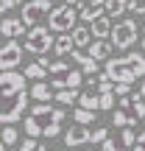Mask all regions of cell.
I'll list each match as a JSON object with an SVG mask.
<instances>
[{"label":"cell","mask_w":145,"mask_h":151,"mask_svg":"<svg viewBox=\"0 0 145 151\" xmlns=\"http://www.w3.org/2000/svg\"><path fill=\"white\" fill-rule=\"evenodd\" d=\"M28 98H31V92H17V95H9L3 98V109H0V120H3V126H14L17 120L25 115L28 109Z\"/></svg>","instance_id":"4"},{"label":"cell","mask_w":145,"mask_h":151,"mask_svg":"<svg viewBox=\"0 0 145 151\" xmlns=\"http://www.w3.org/2000/svg\"><path fill=\"white\" fill-rule=\"evenodd\" d=\"M73 62L78 65V70H84V73H95V76H101V70H98V62L92 59L89 53H84V50H73Z\"/></svg>","instance_id":"16"},{"label":"cell","mask_w":145,"mask_h":151,"mask_svg":"<svg viewBox=\"0 0 145 151\" xmlns=\"http://www.w3.org/2000/svg\"><path fill=\"white\" fill-rule=\"evenodd\" d=\"M140 48H142V50H145V37H142V42H140Z\"/></svg>","instance_id":"41"},{"label":"cell","mask_w":145,"mask_h":151,"mask_svg":"<svg viewBox=\"0 0 145 151\" xmlns=\"http://www.w3.org/2000/svg\"><path fill=\"white\" fill-rule=\"evenodd\" d=\"M22 45L17 39H6L3 42V50H0V73L3 70H14L17 65L22 62Z\"/></svg>","instance_id":"8"},{"label":"cell","mask_w":145,"mask_h":151,"mask_svg":"<svg viewBox=\"0 0 145 151\" xmlns=\"http://www.w3.org/2000/svg\"><path fill=\"white\" fill-rule=\"evenodd\" d=\"M114 95H120V98L131 95V84H114Z\"/></svg>","instance_id":"36"},{"label":"cell","mask_w":145,"mask_h":151,"mask_svg":"<svg viewBox=\"0 0 145 151\" xmlns=\"http://www.w3.org/2000/svg\"><path fill=\"white\" fill-rule=\"evenodd\" d=\"M103 11H106V0H89V3H86L84 9H81V20H84L86 25H92L95 20L106 17Z\"/></svg>","instance_id":"13"},{"label":"cell","mask_w":145,"mask_h":151,"mask_svg":"<svg viewBox=\"0 0 145 151\" xmlns=\"http://www.w3.org/2000/svg\"><path fill=\"white\" fill-rule=\"evenodd\" d=\"M45 70H48V67H42L39 62H34V65H28V67H25L22 73H25V78H31V81H42Z\"/></svg>","instance_id":"27"},{"label":"cell","mask_w":145,"mask_h":151,"mask_svg":"<svg viewBox=\"0 0 145 151\" xmlns=\"http://www.w3.org/2000/svg\"><path fill=\"white\" fill-rule=\"evenodd\" d=\"M109 137H112V134H109V129H103V126H98V129L92 132V146H95V143H101V146H103V143H106Z\"/></svg>","instance_id":"30"},{"label":"cell","mask_w":145,"mask_h":151,"mask_svg":"<svg viewBox=\"0 0 145 151\" xmlns=\"http://www.w3.org/2000/svg\"><path fill=\"white\" fill-rule=\"evenodd\" d=\"M126 9H129V0H106V11H109V17H114V20H117Z\"/></svg>","instance_id":"24"},{"label":"cell","mask_w":145,"mask_h":151,"mask_svg":"<svg viewBox=\"0 0 145 151\" xmlns=\"http://www.w3.org/2000/svg\"><path fill=\"white\" fill-rule=\"evenodd\" d=\"M84 143H92V132L86 129V126H70V129L64 132V146H70V148H78V146H84Z\"/></svg>","instance_id":"12"},{"label":"cell","mask_w":145,"mask_h":151,"mask_svg":"<svg viewBox=\"0 0 145 151\" xmlns=\"http://www.w3.org/2000/svg\"><path fill=\"white\" fill-rule=\"evenodd\" d=\"M112 48H114V45L109 42V39H95V42L86 48V53H89L95 62H109V59H112Z\"/></svg>","instance_id":"15"},{"label":"cell","mask_w":145,"mask_h":151,"mask_svg":"<svg viewBox=\"0 0 145 151\" xmlns=\"http://www.w3.org/2000/svg\"><path fill=\"white\" fill-rule=\"evenodd\" d=\"M103 73H106L114 84H134L140 76H145V56H142V50H129L126 56L109 59Z\"/></svg>","instance_id":"1"},{"label":"cell","mask_w":145,"mask_h":151,"mask_svg":"<svg viewBox=\"0 0 145 151\" xmlns=\"http://www.w3.org/2000/svg\"><path fill=\"white\" fill-rule=\"evenodd\" d=\"M14 151H48V148H45L36 137H25L20 146H14Z\"/></svg>","instance_id":"26"},{"label":"cell","mask_w":145,"mask_h":151,"mask_svg":"<svg viewBox=\"0 0 145 151\" xmlns=\"http://www.w3.org/2000/svg\"><path fill=\"white\" fill-rule=\"evenodd\" d=\"M112 28H114L112 17H101V20H95L89 25V31H92V37H95V39H109V37H112Z\"/></svg>","instance_id":"17"},{"label":"cell","mask_w":145,"mask_h":151,"mask_svg":"<svg viewBox=\"0 0 145 151\" xmlns=\"http://www.w3.org/2000/svg\"><path fill=\"white\" fill-rule=\"evenodd\" d=\"M64 118H67V115H64V109H56V112H53V120H56V123H64Z\"/></svg>","instance_id":"38"},{"label":"cell","mask_w":145,"mask_h":151,"mask_svg":"<svg viewBox=\"0 0 145 151\" xmlns=\"http://www.w3.org/2000/svg\"><path fill=\"white\" fill-rule=\"evenodd\" d=\"M48 70H50V76H59V73H64V70H70V67H67V62H50V67H48Z\"/></svg>","instance_id":"33"},{"label":"cell","mask_w":145,"mask_h":151,"mask_svg":"<svg viewBox=\"0 0 145 151\" xmlns=\"http://www.w3.org/2000/svg\"><path fill=\"white\" fill-rule=\"evenodd\" d=\"M101 109L103 112H114V109H117L114 106V92L112 95H101Z\"/></svg>","instance_id":"32"},{"label":"cell","mask_w":145,"mask_h":151,"mask_svg":"<svg viewBox=\"0 0 145 151\" xmlns=\"http://www.w3.org/2000/svg\"><path fill=\"white\" fill-rule=\"evenodd\" d=\"M95 90L101 92V95H112V92H114V81L109 78L106 73H101V76H98V87H95Z\"/></svg>","instance_id":"25"},{"label":"cell","mask_w":145,"mask_h":151,"mask_svg":"<svg viewBox=\"0 0 145 151\" xmlns=\"http://www.w3.org/2000/svg\"><path fill=\"white\" fill-rule=\"evenodd\" d=\"M75 20H78V11H75V6H56L53 14H50L48 20V28L50 31H61L64 34L67 28H75Z\"/></svg>","instance_id":"6"},{"label":"cell","mask_w":145,"mask_h":151,"mask_svg":"<svg viewBox=\"0 0 145 151\" xmlns=\"http://www.w3.org/2000/svg\"><path fill=\"white\" fill-rule=\"evenodd\" d=\"M137 34H140L137 20H117V22H114V28H112L109 42H112L117 50H129L131 45L137 42Z\"/></svg>","instance_id":"5"},{"label":"cell","mask_w":145,"mask_h":151,"mask_svg":"<svg viewBox=\"0 0 145 151\" xmlns=\"http://www.w3.org/2000/svg\"><path fill=\"white\" fill-rule=\"evenodd\" d=\"M112 123H114V129H120V132H123V129H131V126H134V120H131L129 115H126L123 109L117 106V109L112 112Z\"/></svg>","instance_id":"22"},{"label":"cell","mask_w":145,"mask_h":151,"mask_svg":"<svg viewBox=\"0 0 145 151\" xmlns=\"http://www.w3.org/2000/svg\"><path fill=\"white\" fill-rule=\"evenodd\" d=\"M73 50H75L73 34H61V37H56V48H53L56 56H67V53H73Z\"/></svg>","instance_id":"20"},{"label":"cell","mask_w":145,"mask_h":151,"mask_svg":"<svg viewBox=\"0 0 145 151\" xmlns=\"http://www.w3.org/2000/svg\"><path fill=\"white\" fill-rule=\"evenodd\" d=\"M0 31H3L6 39H17V37H22L28 28H25V22H22L20 17H3V22H0Z\"/></svg>","instance_id":"14"},{"label":"cell","mask_w":145,"mask_h":151,"mask_svg":"<svg viewBox=\"0 0 145 151\" xmlns=\"http://www.w3.org/2000/svg\"><path fill=\"white\" fill-rule=\"evenodd\" d=\"M73 118H75V123L78 126H86V123H92V120H95V112H89V109H75L73 112Z\"/></svg>","instance_id":"28"},{"label":"cell","mask_w":145,"mask_h":151,"mask_svg":"<svg viewBox=\"0 0 145 151\" xmlns=\"http://www.w3.org/2000/svg\"><path fill=\"white\" fill-rule=\"evenodd\" d=\"M67 6H81V0H64Z\"/></svg>","instance_id":"39"},{"label":"cell","mask_w":145,"mask_h":151,"mask_svg":"<svg viewBox=\"0 0 145 151\" xmlns=\"http://www.w3.org/2000/svg\"><path fill=\"white\" fill-rule=\"evenodd\" d=\"M117 106L123 109L134 123L145 120V98L140 95V92H131V95H126V98H117Z\"/></svg>","instance_id":"10"},{"label":"cell","mask_w":145,"mask_h":151,"mask_svg":"<svg viewBox=\"0 0 145 151\" xmlns=\"http://www.w3.org/2000/svg\"><path fill=\"white\" fill-rule=\"evenodd\" d=\"M53 112L56 109L50 106V104H36V106L28 112V118H25V134L28 137H48V140L59 137L61 126L53 120Z\"/></svg>","instance_id":"2"},{"label":"cell","mask_w":145,"mask_h":151,"mask_svg":"<svg viewBox=\"0 0 145 151\" xmlns=\"http://www.w3.org/2000/svg\"><path fill=\"white\" fill-rule=\"evenodd\" d=\"M17 6H22V0H0V9H3V14H6V11H11V9H17Z\"/></svg>","instance_id":"35"},{"label":"cell","mask_w":145,"mask_h":151,"mask_svg":"<svg viewBox=\"0 0 145 151\" xmlns=\"http://www.w3.org/2000/svg\"><path fill=\"white\" fill-rule=\"evenodd\" d=\"M81 151H95V148H81Z\"/></svg>","instance_id":"42"},{"label":"cell","mask_w":145,"mask_h":151,"mask_svg":"<svg viewBox=\"0 0 145 151\" xmlns=\"http://www.w3.org/2000/svg\"><path fill=\"white\" fill-rule=\"evenodd\" d=\"M31 98H36L39 104H48L50 98H56V92H53V87H50V84H45V81H36V84L31 87Z\"/></svg>","instance_id":"19"},{"label":"cell","mask_w":145,"mask_h":151,"mask_svg":"<svg viewBox=\"0 0 145 151\" xmlns=\"http://www.w3.org/2000/svg\"><path fill=\"white\" fill-rule=\"evenodd\" d=\"M134 151H145V132H140V137H137V146Z\"/></svg>","instance_id":"37"},{"label":"cell","mask_w":145,"mask_h":151,"mask_svg":"<svg viewBox=\"0 0 145 151\" xmlns=\"http://www.w3.org/2000/svg\"><path fill=\"white\" fill-rule=\"evenodd\" d=\"M137 137H140V134H137L134 129H123V132H120V140L126 143V148H129V146H137Z\"/></svg>","instance_id":"31"},{"label":"cell","mask_w":145,"mask_h":151,"mask_svg":"<svg viewBox=\"0 0 145 151\" xmlns=\"http://www.w3.org/2000/svg\"><path fill=\"white\" fill-rule=\"evenodd\" d=\"M22 48H25L28 53L45 56L50 48H56V39H53V34H50L48 25H36V28H31V31H28V37H25V42H22Z\"/></svg>","instance_id":"3"},{"label":"cell","mask_w":145,"mask_h":151,"mask_svg":"<svg viewBox=\"0 0 145 151\" xmlns=\"http://www.w3.org/2000/svg\"><path fill=\"white\" fill-rule=\"evenodd\" d=\"M78 106L81 109H89V112H98V109H101V92H98V90H84V92H81Z\"/></svg>","instance_id":"18"},{"label":"cell","mask_w":145,"mask_h":151,"mask_svg":"<svg viewBox=\"0 0 145 151\" xmlns=\"http://www.w3.org/2000/svg\"><path fill=\"white\" fill-rule=\"evenodd\" d=\"M142 31H145V28H142Z\"/></svg>","instance_id":"43"},{"label":"cell","mask_w":145,"mask_h":151,"mask_svg":"<svg viewBox=\"0 0 145 151\" xmlns=\"http://www.w3.org/2000/svg\"><path fill=\"white\" fill-rule=\"evenodd\" d=\"M25 73H17V70H3L0 73V90H3V98L17 95V92H25Z\"/></svg>","instance_id":"9"},{"label":"cell","mask_w":145,"mask_h":151,"mask_svg":"<svg viewBox=\"0 0 145 151\" xmlns=\"http://www.w3.org/2000/svg\"><path fill=\"white\" fill-rule=\"evenodd\" d=\"M53 9H50V0H31V3L22 6V17L20 20L25 22L28 28H36L42 22V17H50Z\"/></svg>","instance_id":"7"},{"label":"cell","mask_w":145,"mask_h":151,"mask_svg":"<svg viewBox=\"0 0 145 151\" xmlns=\"http://www.w3.org/2000/svg\"><path fill=\"white\" fill-rule=\"evenodd\" d=\"M140 95L145 98V81H142V84H140Z\"/></svg>","instance_id":"40"},{"label":"cell","mask_w":145,"mask_h":151,"mask_svg":"<svg viewBox=\"0 0 145 151\" xmlns=\"http://www.w3.org/2000/svg\"><path fill=\"white\" fill-rule=\"evenodd\" d=\"M56 101L61 106H70V104L81 101V90H61V92H56Z\"/></svg>","instance_id":"23"},{"label":"cell","mask_w":145,"mask_h":151,"mask_svg":"<svg viewBox=\"0 0 145 151\" xmlns=\"http://www.w3.org/2000/svg\"><path fill=\"white\" fill-rule=\"evenodd\" d=\"M14 143H17V129L14 126H3V148L14 146Z\"/></svg>","instance_id":"29"},{"label":"cell","mask_w":145,"mask_h":151,"mask_svg":"<svg viewBox=\"0 0 145 151\" xmlns=\"http://www.w3.org/2000/svg\"><path fill=\"white\" fill-rule=\"evenodd\" d=\"M129 9L134 11V14L145 17V0H129Z\"/></svg>","instance_id":"34"},{"label":"cell","mask_w":145,"mask_h":151,"mask_svg":"<svg viewBox=\"0 0 145 151\" xmlns=\"http://www.w3.org/2000/svg\"><path fill=\"white\" fill-rule=\"evenodd\" d=\"M73 39H75L78 48H89V45H92V31H89V25H75V28H73Z\"/></svg>","instance_id":"21"},{"label":"cell","mask_w":145,"mask_h":151,"mask_svg":"<svg viewBox=\"0 0 145 151\" xmlns=\"http://www.w3.org/2000/svg\"><path fill=\"white\" fill-rule=\"evenodd\" d=\"M50 87H53L56 92H61V90H78L81 84H84V70H64V73H59V76H50V81H48Z\"/></svg>","instance_id":"11"}]
</instances>
